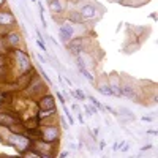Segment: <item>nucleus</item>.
Returning a JSON list of instances; mask_svg holds the SVG:
<instances>
[{
  "label": "nucleus",
  "instance_id": "10",
  "mask_svg": "<svg viewBox=\"0 0 158 158\" xmlns=\"http://www.w3.org/2000/svg\"><path fill=\"white\" fill-rule=\"evenodd\" d=\"M94 85L97 87V90L100 92L101 95H106V97L108 95H112L111 94V89H109V84H108V79H106V74H103L98 81H95Z\"/></svg>",
  "mask_w": 158,
  "mask_h": 158
},
{
  "label": "nucleus",
  "instance_id": "30",
  "mask_svg": "<svg viewBox=\"0 0 158 158\" xmlns=\"http://www.w3.org/2000/svg\"><path fill=\"white\" fill-rule=\"evenodd\" d=\"M104 146H106V142L101 141V142H100V150H103V149H104Z\"/></svg>",
  "mask_w": 158,
  "mask_h": 158
},
{
  "label": "nucleus",
  "instance_id": "23",
  "mask_svg": "<svg viewBox=\"0 0 158 158\" xmlns=\"http://www.w3.org/2000/svg\"><path fill=\"white\" fill-rule=\"evenodd\" d=\"M57 98H59V101H60V104H62V106H63L65 103H67V101H65V98H63V95L60 94V92H57Z\"/></svg>",
  "mask_w": 158,
  "mask_h": 158
},
{
  "label": "nucleus",
  "instance_id": "37",
  "mask_svg": "<svg viewBox=\"0 0 158 158\" xmlns=\"http://www.w3.org/2000/svg\"><path fill=\"white\" fill-rule=\"evenodd\" d=\"M111 2H112V0H111Z\"/></svg>",
  "mask_w": 158,
  "mask_h": 158
},
{
  "label": "nucleus",
  "instance_id": "22",
  "mask_svg": "<svg viewBox=\"0 0 158 158\" xmlns=\"http://www.w3.org/2000/svg\"><path fill=\"white\" fill-rule=\"evenodd\" d=\"M141 120H142V122H153V117H150V115H142Z\"/></svg>",
  "mask_w": 158,
  "mask_h": 158
},
{
  "label": "nucleus",
  "instance_id": "12",
  "mask_svg": "<svg viewBox=\"0 0 158 158\" xmlns=\"http://www.w3.org/2000/svg\"><path fill=\"white\" fill-rule=\"evenodd\" d=\"M0 25L8 27V25H16V18L11 11H0Z\"/></svg>",
  "mask_w": 158,
  "mask_h": 158
},
{
  "label": "nucleus",
  "instance_id": "20",
  "mask_svg": "<svg viewBox=\"0 0 158 158\" xmlns=\"http://www.w3.org/2000/svg\"><path fill=\"white\" fill-rule=\"evenodd\" d=\"M36 44H38V48L41 49V51H44V52L48 51V48H46V44L43 43V40H41V38H38V40H36Z\"/></svg>",
  "mask_w": 158,
  "mask_h": 158
},
{
  "label": "nucleus",
  "instance_id": "19",
  "mask_svg": "<svg viewBox=\"0 0 158 158\" xmlns=\"http://www.w3.org/2000/svg\"><path fill=\"white\" fill-rule=\"evenodd\" d=\"M85 111H87V115L90 117V115H94V114H98V109L95 108V106H87V104H85Z\"/></svg>",
  "mask_w": 158,
  "mask_h": 158
},
{
  "label": "nucleus",
  "instance_id": "27",
  "mask_svg": "<svg viewBox=\"0 0 158 158\" xmlns=\"http://www.w3.org/2000/svg\"><path fill=\"white\" fill-rule=\"evenodd\" d=\"M112 150H114V152H118V141H115V142H114V146H112Z\"/></svg>",
  "mask_w": 158,
  "mask_h": 158
},
{
  "label": "nucleus",
  "instance_id": "6",
  "mask_svg": "<svg viewBox=\"0 0 158 158\" xmlns=\"http://www.w3.org/2000/svg\"><path fill=\"white\" fill-rule=\"evenodd\" d=\"M15 56H16V60H18V68H19V74H24V73H29L33 65L27 56V52H24L22 49H15Z\"/></svg>",
  "mask_w": 158,
  "mask_h": 158
},
{
  "label": "nucleus",
  "instance_id": "3",
  "mask_svg": "<svg viewBox=\"0 0 158 158\" xmlns=\"http://www.w3.org/2000/svg\"><path fill=\"white\" fill-rule=\"evenodd\" d=\"M89 46H90V40L89 36H73L70 41L67 43V48L71 54L76 56H82L85 52H89Z\"/></svg>",
  "mask_w": 158,
  "mask_h": 158
},
{
  "label": "nucleus",
  "instance_id": "32",
  "mask_svg": "<svg viewBox=\"0 0 158 158\" xmlns=\"http://www.w3.org/2000/svg\"><path fill=\"white\" fill-rule=\"evenodd\" d=\"M65 81H67V84H68V85H70V87H71V85H73V82H71V81H70V79H68V77H67V79H65Z\"/></svg>",
  "mask_w": 158,
  "mask_h": 158
},
{
  "label": "nucleus",
  "instance_id": "18",
  "mask_svg": "<svg viewBox=\"0 0 158 158\" xmlns=\"http://www.w3.org/2000/svg\"><path fill=\"white\" fill-rule=\"evenodd\" d=\"M63 112H65V117L68 118V122H70V125L73 127V125H74V118H73V114L70 112V109H68L67 106H65V104H63Z\"/></svg>",
  "mask_w": 158,
  "mask_h": 158
},
{
  "label": "nucleus",
  "instance_id": "15",
  "mask_svg": "<svg viewBox=\"0 0 158 158\" xmlns=\"http://www.w3.org/2000/svg\"><path fill=\"white\" fill-rule=\"evenodd\" d=\"M67 21H70L71 24H82L84 22L82 16L79 15V11H70L67 15Z\"/></svg>",
  "mask_w": 158,
  "mask_h": 158
},
{
  "label": "nucleus",
  "instance_id": "25",
  "mask_svg": "<svg viewBox=\"0 0 158 158\" xmlns=\"http://www.w3.org/2000/svg\"><path fill=\"white\" fill-rule=\"evenodd\" d=\"M77 120L81 122V123H84V115H82V112H77Z\"/></svg>",
  "mask_w": 158,
  "mask_h": 158
},
{
  "label": "nucleus",
  "instance_id": "16",
  "mask_svg": "<svg viewBox=\"0 0 158 158\" xmlns=\"http://www.w3.org/2000/svg\"><path fill=\"white\" fill-rule=\"evenodd\" d=\"M87 100L90 101V104H92V106H95L98 111H103V109H104V106H103V104H101V103H100V101H98L95 97H90V95H89V97H87Z\"/></svg>",
  "mask_w": 158,
  "mask_h": 158
},
{
  "label": "nucleus",
  "instance_id": "2",
  "mask_svg": "<svg viewBox=\"0 0 158 158\" xmlns=\"http://www.w3.org/2000/svg\"><path fill=\"white\" fill-rule=\"evenodd\" d=\"M122 97L128 98V100H133V101H138L141 103V89L131 81L130 77H127V74H122Z\"/></svg>",
  "mask_w": 158,
  "mask_h": 158
},
{
  "label": "nucleus",
  "instance_id": "31",
  "mask_svg": "<svg viewBox=\"0 0 158 158\" xmlns=\"http://www.w3.org/2000/svg\"><path fill=\"white\" fill-rule=\"evenodd\" d=\"M147 133H149V135H158V133H156V131H155V130H149V131H147Z\"/></svg>",
  "mask_w": 158,
  "mask_h": 158
},
{
  "label": "nucleus",
  "instance_id": "36",
  "mask_svg": "<svg viewBox=\"0 0 158 158\" xmlns=\"http://www.w3.org/2000/svg\"><path fill=\"white\" fill-rule=\"evenodd\" d=\"M32 2H36V0H32Z\"/></svg>",
  "mask_w": 158,
  "mask_h": 158
},
{
  "label": "nucleus",
  "instance_id": "11",
  "mask_svg": "<svg viewBox=\"0 0 158 158\" xmlns=\"http://www.w3.org/2000/svg\"><path fill=\"white\" fill-rule=\"evenodd\" d=\"M5 43L11 48H19L22 43V35L19 32H10L5 36Z\"/></svg>",
  "mask_w": 158,
  "mask_h": 158
},
{
  "label": "nucleus",
  "instance_id": "14",
  "mask_svg": "<svg viewBox=\"0 0 158 158\" xmlns=\"http://www.w3.org/2000/svg\"><path fill=\"white\" fill-rule=\"evenodd\" d=\"M48 6H49L52 15H56V13H57V15H62L63 10H65L62 0H48Z\"/></svg>",
  "mask_w": 158,
  "mask_h": 158
},
{
  "label": "nucleus",
  "instance_id": "35",
  "mask_svg": "<svg viewBox=\"0 0 158 158\" xmlns=\"http://www.w3.org/2000/svg\"><path fill=\"white\" fill-rule=\"evenodd\" d=\"M3 5H5V0H0V8H2Z\"/></svg>",
  "mask_w": 158,
  "mask_h": 158
},
{
  "label": "nucleus",
  "instance_id": "8",
  "mask_svg": "<svg viewBox=\"0 0 158 158\" xmlns=\"http://www.w3.org/2000/svg\"><path fill=\"white\" fill-rule=\"evenodd\" d=\"M73 36H74V25L70 21L60 22V27H59V38H60V41L63 44H67Z\"/></svg>",
  "mask_w": 158,
  "mask_h": 158
},
{
  "label": "nucleus",
  "instance_id": "24",
  "mask_svg": "<svg viewBox=\"0 0 158 158\" xmlns=\"http://www.w3.org/2000/svg\"><path fill=\"white\" fill-rule=\"evenodd\" d=\"M150 149H152V144H147V146H142V147H141V152L144 153L146 150H150Z\"/></svg>",
  "mask_w": 158,
  "mask_h": 158
},
{
  "label": "nucleus",
  "instance_id": "29",
  "mask_svg": "<svg viewBox=\"0 0 158 158\" xmlns=\"http://www.w3.org/2000/svg\"><path fill=\"white\" fill-rule=\"evenodd\" d=\"M67 156H68V152H65V150H63V152L60 153V158H67Z\"/></svg>",
  "mask_w": 158,
  "mask_h": 158
},
{
  "label": "nucleus",
  "instance_id": "21",
  "mask_svg": "<svg viewBox=\"0 0 158 158\" xmlns=\"http://www.w3.org/2000/svg\"><path fill=\"white\" fill-rule=\"evenodd\" d=\"M6 65V57L3 56V52H0V68H3Z\"/></svg>",
  "mask_w": 158,
  "mask_h": 158
},
{
  "label": "nucleus",
  "instance_id": "5",
  "mask_svg": "<svg viewBox=\"0 0 158 158\" xmlns=\"http://www.w3.org/2000/svg\"><path fill=\"white\" fill-rule=\"evenodd\" d=\"M59 138H60V130H59L57 125H54V123H46L44 127H41V138H40L41 141L54 144V142L59 141Z\"/></svg>",
  "mask_w": 158,
  "mask_h": 158
},
{
  "label": "nucleus",
  "instance_id": "33",
  "mask_svg": "<svg viewBox=\"0 0 158 158\" xmlns=\"http://www.w3.org/2000/svg\"><path fill=\"white\" fill-rule=\"evenodd\" d=\"M73 111H79V106H77V104H73Z\"/></svg>",
  "mask_w": 158,
  "mask_h": 158
},
{
  "label": "nucleus",
  "instance_id": "1",
  "mask_svg": "<svg viewBox=\"0 0 158 158\" xmlns=\"http://www.w3.org/2000/svg\"><path fill=\"white\" fill-rule=\"evenodd\" d=\"M5 144H8V146L15 147V150H18L21 155L25 153L30 147H32V141L27 135L24 133H10L6 139H3Z\"/></svg>",
  "mask_w": 158,
  "mask_h": 158
},
{
  "label": "nucleus",
  "instance_id": "13",
  "mask_svg": "<svg viewBox=\"0 0 158 158\" xmlns=\"http://www.w3.org/2000/svg\"><path fill=\"white\" fill-rule=\"evenodd\" d=\"M13 123H19V118L13 114H0V127H10Z\"/></svg>",
  "mask_w": 158,
  "mask_h": 158
},
{
  "label": "nucleus",
  "instance_id": "28",
  "mask_svg": "<svg viewBox=\"0 0 158 158\" xmlns=\"http://www.w3.org/2000/svg\"><path fill=\"white\" fill-rule=\"evenodd\" d=\"M38 60L41 62V63H48V60H46V59H44L43 56H40V54H38Z\"/></svg>",
  "mask_w": 158,
  "mask_h": 158
},
{
  "label": "nucleus",
  "instance_id": "34",
  "mask_svg": "<svg viewBox=\"0 0 158 158\" xmlns=\"http://www.w3.org/2000/svg\"><path fill=\"white\" fill-rule=\"evenodd\" d=\"M112 2H117V3H125V0H112Z\"/></svg>",
  "mask_w": 158,
  "mask_h": 158
},
{
  "label": "nucleus",
  "instance_id": "7",
  "mask_svg": "<svg viewBox=\"0 0 158 158\" xmlns=\"http://www.w3.org/2000/svg\"><path fill=\"white\" fill-rule=\"evenodd\" d=\"M108 79V84H109V89H111V94L112 97H117V98H120L122 97V77L118 73L112 71L111 74L106 76Z\"/></svg>",
  "mask_w": 158,
  "mask_h": 158
},
{
  "label": "nucleus",
  "instance_id": "26",
  "mask_svg": "<svg viewBox=\"0 0 158 158\" xmlns=\"http://www.w3.org/2000/svg\"><path fill=\"white\" fill-rule=\"evenodd\" d=\"M60 123H62V128H65V130L68 128V123L65 122V118H60Z\"/></svg>",
  "mask_w": 158,
  "mask_h": 158
},
{
  "label": "nucleus",
  "instance_id": "4",
  "mask_svg": "<svg viewBox=\"0 0 158 158\" xmlns=\"http://www.w3.org/2000/svg\"><path fill=\"white\" fill-rule=\"evenodd\" d=\"M77 11L85 22V21H92V19L100 18L101 13H103V8H100L98 5H94V3H81Z\"/></svg>",
  "mask_w": 158,
  "mask_h": 158
},
{
  "label": "nucleus",
  "instance_id": "17",
  "mask_svg": "<svg viewBox=\"0 0 158 158\" xmlns=\"http://www.w3.org/2000/svg\"><path fill=\"white\" fill-rule=\"evenodd\" d=\"M139 48H141V44L136 41L135 44H128V46H125V48H123V51L127 52V54H131V52H136Z\"/></svg>",
  "mask_w": 158,
  "mask_h": 158
},
{
  "label": "nucleus",
  "instance_id": "9",
  "mask_svg": "<svg viewBox=\"0 0 158 158\" xmlns=\"http://www.w3.org/2000/svg\"><path fill=\"white\" fill-rule=\"evenodd\" d=\"M38 106H40V111H52L56 109V100L52 95H41V98H40L38 101Z\"/></svg>",
  "mask_w": 158,
  "mask_h": 158
}]
</instances>
